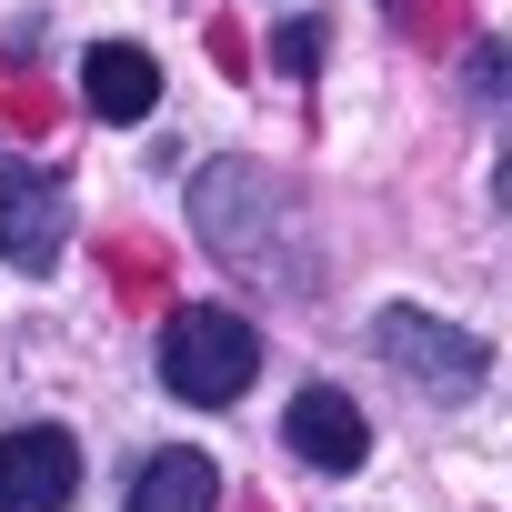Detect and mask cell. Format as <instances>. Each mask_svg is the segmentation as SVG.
<instances>
[{
	"instance_id": "obj_7",
	"label": "cell",
	"mask_w": 512,
	"mask_h": 512,
	"mask_svg": "<svg viewBox=\"0 0 512 512\" xmlns=\"http://www.w3.org/2000/svg\"><path fill=\"white\" fill-rule=\"evenodd\" d=\"M211 492H221V472H211L201 452H151L121 512H211Z\"/></svg>"
},
{
	"instance_id": "obj_5",
	"label": "cell",
	"mask_w": 512,
	"mask_h": 512,
	"mask_svg": "<svg viewBox=\"0 0 512 512\" xmlns=\"http://www.w3.org/2000/svg\"><path fill=\"white\" fill-rule=\"evenodd\" d=\"M81 101H91V121H151V101H161V61L131 51V41H101V51L81 61Z\"/></svg>"
},
{
	"instance_id": "obj_4",
	"label": "cell",
	"mask_w": 512,
	"mask_h": 512,
	"mask_svg": "<svg viewBox=\"0 0 512 512\" xmlns=\"http://www.w3.org/2000/svg\"><path fill=\"white\" fill-rule=\"evenodd\" d=\"M382 352H392L412 382H442V392H482V372H492V352H482L472 332L432 322V312H382Z\"/></svg>"
},
{
	"instance_id": "obj_2",
	"label": "cell",
	"mask_w": 512,
	"mask_h": 512,
	"mask_svg": "<svg viewBox=\"0 0 512 512\" xmlns=\"http://www.w3.org/2000/svg\"><path fill=\"white\" fill-rule=\"evenodd\" d=\"M61 241H71V191H61V171L11 161V171H0V262H11V272H51Z\"/></svg>"
},
{
	"instance_id": "obj_8",
	"label": "cell",
	"mask_w": 512,
	"mask_h": 512,
	"mask_svg": "<svg viewBox=\"0 0 512 512\" xmlns=\"http://www.w3.org/2000/svg\"><path fill=\"white\" fill-rule=\"evenodd\" d=\"M272 61H282L292 81H302V71H322V21H292V31L272 41Z\"/></svg>"
},
{
	"instance_id": "obj_6",
	"label": "cell",
	"mask_w": 512,
	"mask_h": 512,
	"mask_svg": "<svg viewBox=\"0 0 512 512\" xmlns=\"http://www.w3.org/2000/svg\"><path fill=\"white\" fill-rule=\"evenodd\" d=\"M282 432H292V452H302L312 472H352V462L372 452V422H362V412H352L342 392H302Z\"/></svg>"
},
{
	"instance_id": "obj_3",
	"label": "cell",
	"mask_w": 512,
	"mask_h": 512,
	"mask_svg": "<svg viewBox=\"0 0 512 512\" xmlns=\"http://www.w3.org/2000/svg\"><path fill=\"white\" fill-rule=\"evenodd\" d=\"M81 492V452L71 432L31 422V432H0V512H61Z\"/></svg>"
},
{
	"instance_id": "obj_1",
	"label": "cell",
	"mask_w": 512,
	"mask_h": 512,
	"mask_svg": "<svg viewBox=\"0 0 512 512\" xmlns=\"http://www.w3.org/2000/svg\"><path fill=\"white\" fill-rule=\"evenodd\" d=\"M251 372H262V332H251L241 312H221V302H201V312H171L161 322V382L181 392V402H241L251 392Z\"/></svg>"
}]
</instances>
